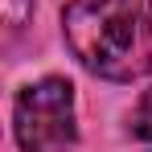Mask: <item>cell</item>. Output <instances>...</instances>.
Returning <instances> with one entry per match:
<instances>
[{
  "mask_svg": "<svg viewBox=\"0 0 152 152\" xmlns=\"http://www.w3.org/2000/svg\"><path fill=\"white\" fill-rule=\"evenodd\" d=\"M62 29L91 74L107 82L152 74V0H74L62 12Z\"/></svg>",
  "mask_w": 152,
  "mask_h": 152,
  "instance_id": "obj_1",
  "label": "cell"
},
{
  "mask_svg": "<svg viewBox=\"0 0 152 152\" xmlns=\"http://www.w3.org/2000/svg\"><path fill=\"white\" fill-rule=\"evenodd\" d=\"M12 132L21 152H74V86L66 78L29 82L12 107Z\"/></svg>",
  "mask_w": 152,
  "mask_h": 152,
  "instance_id": "obj_2",
  "label": "cell"
},
{
  "mask_svg": "<svg viewBox=\"0 0 152 152\" xmlns=\"http://www.w3.org/2000/svg\"><path fill=\"white\" fill-rule=\"evenodd\" d=\"M132 132H136V136H144V140H152V86L140 95L136 111H132Z\"/></svg>",
  "mask_w": 152,
  "mask_h": 152,
  "instance_id": "obj_3",
  "label": "cell"
},
{
  "mask_svg": "<svg viewBox=\"0 0 152 152\" xmlns=\"http://www.w3.org/2000/svg\"><path fill=\"white\" fill-rule=\"evenodd\" d=\"M29 8H33V0H8V25L17 29V25L29 17Z\"/></svg>",
  "mask_w": 152,
  "mask_h": 152,
  "instance_id": "obj_4",
  "label": "cell"
}]
</instances>
